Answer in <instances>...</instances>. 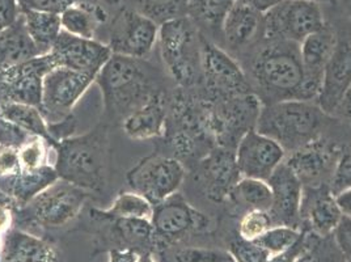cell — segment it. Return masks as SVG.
Returning <instances> with one entry per match:
<instances>
[{"label":"cell","instance_id":"cell-1","mask_svg":"<svg viewBox=\"0 0 351 262\" xmlns=\"http://www.w3.org/2000/svg\"><path fill=\"white\" fill-rule=\"evenodd\" d=\"M249 73L253 86L266 104L303 100L304 70L300 44L265 40L250 59Z\"/></svg>","mask_w":351,"mask_h":262},{"label":"cell","instance_id":"cell-2","mask_svg":"<svg viewBox=\"0 0 351 262\" xmlns=\"http://www.w3.org/2000/svg\"><path fill=\"white\" fill-rule=\"evenodd\" d=\"M109 131L106 123L54 143L59 178L90 193L103 191L109 176Z\"/></svg>","mask_w":351,"mask_h":262},{"label":"cell","instance_id":"cell-3","mask_svg":"<svg viewBox=\"0 0 351 262\" xmlns=\"http://www.w3.org/2000/svg\"><path fill=\"white\" fill-rule=\"evenodd\" d=\"M95 82L103 91L106 116L114 122H122L160 92L145 59L118 54H112Z\"/></svg>","mask_w":351,"mask_h":262},{"label":"cell","instance_id":"cell-4","mask_svg":"<svg viewBox=\"0 0 351 262\" xmlns=\"http://www.w3.org/2000/svg\"><path fill=\"white\" fill-rule=\"evenodd\" d=\"M326 116L315 102L287 100L265 104L256 130L270 136L285 151H296L317 141Z\"/></svg>","mask_w":351,"mask_h":262},{"label":"cell","instance_id":"cell-5","mask_svg":"<svg viewBox=\"0 0 351 262\" xmlns=\"http://www.w3.org/2000/svg\"><path fill=\"white\" fill-rule=\"evenodd\" d=\"M188 16L177 17L161 24L159 30L161 58L168 73L180 86L194 83L201 66V40Z\"/></svg>","mask_w":351,"mask_h":262},{"label":"cell","instance_id":"cell-6","mask_svg":"<svg viewBox=\"0 0 351 262\" xmlns=\"http://www.w3.org/2000/svg\"><path fill=\"white\" fill-rule=\"evenodd\" d=\"M89 197L86 190L58 178L17 213L41 228H59L79 215Z\"/></svg>","mask_w":351,"mask_h":262},{"label":"cell","instance_id":"cell-7","mask_svg":"<svg viewBox=\"0 0 351 262\" xmlns=\"http://www.w3.org/2000/svg\"><path fill=\"white\" fill-rule=\"evenodd\" d=\"M324 27L322 7L316 0H283L263 14L265 40L302 44L308 36Z\"/></svg>","mask_w":351,"mask_h":262},{"label":"cell","instance_id":"cell-8","mask_svg":"<svg viewBox=\"0 0 351 262\" xmlns=\"http://www.w3.org/2000/svg\"><path fill=\"white\" fill-rule=\"evenodd\" d=\"M184 178L185 168L180 160L162 155L147 156L126 175L132 191L143 195L154 206L176 194Z\"/></svg>","mask_w":351,"mask_h":262},{"label":"cell","instance_id":"cell-9","mask_svg":"<svg viewBox=\"0 0 351 262\" xmlns=\"http://www.w3.org/2000/svg\"><path fill=\"white\" fill-rule=\"evenodd\" d=\"M96 76L64 67H56L45 75L41 112L47 125L71 117L73 106L83 97Z\"/></svg>","mask_w":351,"mask_h":262},{"label":"cell","instance_id":"cell-10","mask_svg":"<svg viewBox=\"0 0 351 262\" xmlns=\"http://www.w3.org/2000/svg\"><path fill=\"white\" fill-rule=\"evenodd\" d=\"M159 30L154 20L121 5L109 27L108 46L113 54L145 59L158 43Z\"/></svg>","mask_w":351,"mask_h":262},{"label":"cell","instance_id":"cell-11","mask_svg":"<svg viewBox=\"0 0 351 262\" xmlns=\"http://www.w3.org/2000/svg\"><path fill=\"white\" fill-rule=\"evenodd\" d=\"M50 54L0 70V104L17 102L41 108L46 73L56 69Z\"/></svg>","mask_w":351,"mask_h":262},{"label":"cell","instance_id":"cell-12","mask_svg":"<svg viewBox=\"0 0 351 262\" xmlns=\"http://www.w3.org/2000/svg\"><path fill=\"white\" fill-rule=\"evenodd\" d=\"M201 40V70L206 86L223 96L240 97L248 95L250 84L241 67L219 46L204 37Z\"/></svg>","mask_w":351,"mask_h":262},{"label":"cell","instance_id":"cell-13","mask_svg":"<svg viewBox=\"0 0 351 262\" xmlns=\"http://www.w3.org/2000/svg\"><path fill=\"white\" fill-rule=\"evenodd\" d=\"M286 159L283 147L267 135L249 130L241 136L234 160L241 177L267 181Z\"/></svg>","mask_w":351,"mask_h":262},{"label":"cell","instance_id":"cell-14","mask_svg":"<svg viewBox=\"0 0 351 262\" xmlns=\"http://www.w3.org/2000/svg\"><path fill=\"white\" fill-rule=\"evenodd\" d=\"M151 223L155 231L156 247L160 243H172L188 233L207 227L205 215L191 207L178 193L154 206Z\"/></svg>","mask_w":351,"mask_h":262},{"label":"cell","instance_id":"cell-15","mask_svg":"<svg viewBox=\"0 0 351 262\" xmlns=\"http://www.w3.org/2000/svg\"><path fill=\"white\" fill-rule=\"evenodd\" d=\"M49 54L57 67L97 76L113 53L108 44L95 38L76 37L62 29Z\"/></svg>","mask_w":351,"mask_h":262},{"label":"cell","instance_id":"cell-16","mask_svg":"<svg viewBox=\"0 0 351 262\" xmlns=\"http://www.w3.org/2000/svg\"><path fill=\"white\" fill-rule=\"evenodd\" d=\"M267 184L273 194L269 213L273 218L274 226H287L302 230L300 207L304 185L299 177L283 161L274 174L269 177Z\"/></svg>","mask_w":351,"mask_h":262},{"label":"cell","instance_id":"cell-17","mask_svg":"<svg viewBox=\"0 0 351 262\" xmlns=\"http://www.w3.org/2000/svg\"><path fill=\"white\" fill-rule=\"evenodd\" d=\"M336 33L328 27L312 33L300 44V56L304 70L303 102H316L322 87L325 67L336 50Z\"/></svg>","mask_w":351,"mask_h":262},{"label":"cell","instance_id":"cell-18","mask_svg":"<svg viewBox=\"0 0 351 262\" xmlns=\"http://www.w3.org/2000/svg\"><path fill=\"white\" fill-rule=\"evenodd\" d=\"M342 215L336 195L329 185L304 187L300 207V218L302 223H304L303 228L317 237H325L335 233Z\"/></svg>","mask_w":351,"mask_h":262},{"label":"cell","instance_id":"cell-19","mask_svg":"<svg viewBox=\"0 0 351 262\" xmlns=\"http://www.w3.org/2000/svg\"><path fill=\"white\" fill-rule=\"evenodd\" d=\"M351 87V44L337 43L322 75V87L316 104L325 115H333Z\"/></svg>","mask_w":351,"mask_h":262},{"label":"cell","instance_id":"cell-20","mask_svg":"<svg viewBox=\"0 0 351 262\" xmlns=\"http://www.w3.org/2000/svg\"><path fill=\"white\" fill-rule=\"evenodd\" d=\"M221 33L226 45L232 50H244L263 37V14L239 1L226 17Z\"/></svg>","mask_w":351,"mask_h":262},{"label":"cell","instance_id":"cell-21","mask_svg":"<svg viewBox=\"0 0 351 262\" xmlns=\"http://www.w3.org/2000/svg\"><path fill=\"white\" fill-rule=\"evenodd\" d=\"M58 178L53 164L30 171L21 169L16 175L0 178V191L7 195L19 210L25 207L36 195L49 188Z\"/></svg>","mask_w":351,"mask_h":262},{"label":"cell","instance_id":"cell-22","mask_svg":"<svg viewBox=\"0 0 351 262\" xmlns=\"http://www.w3.org/2000/svg\"><path fill=\"white\" fill-rule=\"evenodd\" d=\"M165 100L167 99L160 91L145 105L130 113L121 122L125 134L135 141L160 136L167 119Z\"/></svg>","mask_w":351,"mask_h":262},{"label":"cell","instance_id":"cell-23","mask_svg":"<svg viewBox=\"0 0 351 262\" xmlns=\"http://www.w3.org/2000/svg\"><path fill=\"white\" fill-rule=\"evenodd\" d=\"M1 262H57V252L43 239L11 228L3 237Z\"/></svg>","mask_w":351,"mask_h":262},{"label":"cell","instance_id":"cell-24","mask_svg":"<svg viewBox=\"0 0 351 262\" xmlns=\"http://www.w3.org/2000/svg\"><path fill=\"white\" fill-rule=\"evenodd\" d=\"M332 160H335L332 150L319 141H315L293 151V154L285 159V163L293 169L303 185L315 187L322 176L332 169Z\"/></svg>","mask_w":351,"mask_h":262},{"label":"cell","instance_id":"cell-25","mask_svg":"<svg viewBox=\"0 0 351 262\" xmlns=\"http://www.w3.org/2000/svg\"><path fill=\"white\" fill-rule=\"evenodd\" d=\"M108 20L105 5L93 0H79L60 14L62 29L82 38H95L97 29Z\"/></svg>","mask_w":351,"mask_h":262},{"label":"cell","instance_id":"cell-26","mask_svg":"<svg viewBox=\"0 0 351 262\" xmlns=\"http://www.w3.org/2000/svg\"><path fill=\"white\" fill-rule=\"evenodd\" d=\"M95 211L97 213L96 209H95ZM105 218H108V217H105ZM108 219L112 222V226H113L112 240L117 246L114 249H129L141 256V254L151 253V250L156 247L155 231H154L151 219Z\"/></svg>","mask_w":351,"mask_h":262},{"label":"cell","instance_id":"cell-27","mask_svg":"<svg viewBox=\"0 0 351 262\" xmlns=\"http://www.w3.org/2000/svg\"><path fill=\"white\" fill-rule=\"evenodd\" d=\"M202 175L206 191L215 201L231 193L234 184L241 178L237 169L234 154L217 151L202 163Z\"/></svg>","mask_w":351,"mask_h":262},{"label":"cell","instance_id":"cell-28","mask_svg":"<svg viewBox=\"0 0 351 262\" xmlns=\"http://www.w3.org/2000/svg\"><path fill=\"white\" fill-rule=\"evenodd\" d=\"M41 56L25 28L23 14L14 25L0 32V70Z\"/></svg>","mask_w":351,"mask_h":262},{"label":"cell","instance_id":"cell-29","mask_svg":"<svg viewBox=\"0 0 351 262\" xmlns=\"http://www.w3.org/2000/svg\"><path fill=\"white\" fill-rule=\"evenodd\" d=\"M25 28L41 56L49 54L62 32L60 15L33 10H21Z\"/></svg>","mask_w":351,"mask_h":262},{"label":"cell","instance_id":"cell-30","mask_svg":"<svg viewBox=\"0 0 351 262\" xmlns=\"http://www.w3.org/2000/svg\"><path fill=\"white\" fill-rule=\"evenodd\" d=\"M0 117L14 122L19 128H21L23 130L29 132L32 135L43 136L54 146L56 142L50 135L49 125L40 108L17 102L0 104Z\"/></svg>","mask_w":351,"mask_h":262},{"label":"cell","instance_id":"cell-31","mask_svg":"<svg viewBox=\"0 0 351 262\" xmlns=\"http://www.w3.org/2000/svg\"><path fill=\"white\" fill-rule=\"evenodd\" d=\"M118 4L161 25L165 21L188 16L189 0H121Z\"/></svg>","mask_w":351,"mask_h":262},{"label":"cell","instance_id":"cell-32","mask_svg":"<svg viewBox=\"0 0 351 262\" xmlns=\"http://www.w3.org/2000/svg\"><path fill=\"white\" fill-rule=\"evenodd\" d=\"M230 195L236 204H241L250 210L269 211L271 207L273 194L267 181L258 178L241 177L231 190Z\"/></svg>","mask_w":351,"mask_h":262},{"label":"cell","instance_id":"cell-33","mask_svg":"<svg viewBox=\"0 0 351 262\" xmlns=\"http://www.w3.org/2000/svg\"><path fill=\"white\" fill-rule=\"evenodd\" d=\"M237 0H189L188 16L197 24L221 30V25Z\"/></svg>","mask_w":351,"mask_h":262},{"label":"cell","instance_id":"cell-34","mask_svg":"<svg viewBox=\"0 0 351 262\" xmlns=\"http://www.w3.org/2000/svg\"><path fill=\"white\" fill-rule=\"evenodd\" d=\"M97 213L108 218L151 219L154 204L135 191H126L121 193L108 210H97Z\"/></svg>","mask_w":351,"mask_h":262},{"label":"cell","instance_id":"cell-35","mask_svg":"<svg viewBox=\"0 0 351 262\" xmlns=\"http://www.w3.org/2000/svg\"><path fill=\"white\" fill-rule=\"evenodd\" d=\"M300 233L302 230H298V228L287 227V226H274L252 241H254L257 246L269 252L270 256H273L289 249L295 244Z\"/></svg>","mask_w":351,"mask_h":262},{"label":"cell","instance_id":"cell-36","mask_svg":"<svg viewBox=\"0 0 351 262\" xmlns=\"http://www.w3.org/2000/svg\"><path fill=\"white\" fill-rule=\"evenodd\" d=\"M50 151L53 145L43 136L33 135L29 141L19 148V156L23 169H37L50 164Z\"/></svg>","mask_w":351,"mask_h":262},{"label":"cell","instance_id":"cell-37","mask_svg":"<svg viewBox=\"0 0 351 262\" xmlns=\"http://www.w3.org/2000/svg\"><path fill=\"white\" fill-rule=\"evenodd\" d=\"M169 262H227L234 260L231 253L204 249V248H181L171 250Z\"/></svg>","mask_w":351,"mask_h":262},{"label":"cell","instance_id":"cell-38","mask_svg":"<svg viewBox=\"0 0 351 262\" xmlns=\"http://www.w3.org/2000/svg\"><path fill=\"white\" fill-rule=\"evenodd\" d=\"M274 227L273 218L269 211L263 210H250L248 211L240 222L239 233L240 237L245 240H254L263 233Z\"/></svg>","mask_w":351,"mask_h":262},{"label":"cell","instance_id":"cell-39","mask_svg":"<svg viewBox=\"0 0 351 262\" xmlns=\"http://www.w3.org/2000/svg\"><path fill=\"white\" fill-rule=\"evenodd\" d=\"M312 262H348L343 252L337 246L333 233L325 237H315L309 249Z\"/></svg>","mask_w":351,"mask_h":262},{"label":"cell","instance_id":"cell-40","mask_svg":"<svg viewBox=\"0 0 351 262\" xmlns=\"http://www.w3.org/2000/svg\"><path fill=\"white\" fill-rule=\"evenodd\" d=\"M230 253L234 262H267L270 259L269 252L257 246L254 241L245 240L240 236L231 243Z\"/></svg>","mask_w":351,"mask_h":262},{"label":"cell","instance_id":"cell-41","mask_svg":"<svg viewBox=\"0 0 351 262\" xmlns=\"http://www.w3.org/2000/svg\"><path fill=\"white\" fill-rule=\"evenodd\" d=\"M315 237L316 236L307 231L306 228H302V233L295 244L280 253L270 256L267 262H298V260L309 250Z\"/></svg>","mask_w":351,"mask_h":262},{"label":"cell","instance_id":"cell-42","mask_svg":"<svg viewBox=\"0 0 351 262\" xmlns=\"http://www.w3.org/2000/svg\"><path fill=\"white\" fill-rule=\"evenodd\" d=\"M329 188L335 195L343 190L351 189V150L345 152L337 161Z\"/></svg>","mask_w":351,"mask_h":262},{"label":"cell","instance_id":"cell-43","mask_svg":"<svg viewBox=\"0 0 351 262\" xmlns=\"http://www.w3.org/2000/svg\"><path fill=\"white\" fill-rule=\"evenodd\" d=\"M33 135L19 128L14 122L0 117V146L20 148L25 145Z\"/></svg>","mask_w":351,"mask_h":262},{"label":"cell","instance_id":"cell-44","mask_svg":"<svg viewBox=\"0 0 351 262\" xmlns=\"http://www.w3.org/2000/svg\"><path fill=\"white\" fill-rule=\"evenodd\" d=\"M79 0H17L21 10H33L60 15Z\"/></svg>","mask_w":351,"mask_h":262},{"label":"cell","instance_id":"cell-45","mask_svg":"<svg viewBox=\"0 0 351 262\" xmlns=\"http://www.w3.org/2000/svg\"><path fill=\"white\" fill-rule=\"evenodd\" d=\"M21 169L19 148L0 146V178L16 175Z\"/></svg>","mask_w":351,"mask_h":262},{"label":"cell","instance_id":"cell-46","mask_svg":"<svg viewBox=\"0 0 351 262\" xmlns=\"http://www.w3.org/2000/svg\"><path fill=\"white\" fill-rule=\"evenodd\" d=\"M337 246L343 252L346 259H351V218L342 215L333 233Z\"/></svg>","mask_w":351,"mask_h":262},{"label":"cell","instance_id":"cell-47","mask_svg":"<svg viewBox=\"0 0 351 262\" xmlns=\"http://www.w3.org/2000/svg\"><path fill=\"white\" fill-rule=\"evenodd\" d=\"M21 15L17 0H0V32L14 25Z\"/></svg>","mask_w":351,"mask_h":262},{"label":"cell","instance_id":"cell-48","mask_svg":"<svg viewBox=\"0 0 351 262\" xmlns=\"http://www.w3.org/2000/svg\"><path fill=\"white\" fill-rule=\"evenodd\" d=\"M139 254L129 249H112L109 252V262H138Z\"/></svg>","mask_w":351,"mask_h":262},{"label":"cell","instance_id":"cell-49","mask_svg":"<svg viewBox=\"0 0 351 262\" xmlns=\"http://www.w3.org/2000/svg\"><path fill=\"white\" fill-rule=\"evenodd\" d=\"M239 1L248 4L261 14H266L267 11H270L271 8L278 5L279 3L283 0H239Z\"/></svg>","mask_w":351,"mask_h":262},{"label":"cell","instance_id":"cell-50","mask_svg":"<svg viewBox=\"0 0 351 262\" xmlns=\"http://www.w3.org/2000/svg\"><path fill=\"white\" fill-rule=\"evenodd\" d=\"M336 200L342 214L351 218V189L343 190L337 194Z\"/></svg>","mask_w":351,"mask_h":262},{"label":"cell","instance_id":"cell-51","mask_svg":"<svg viewBox=\"0 0 351 262\" xmlns=\"http://www.w3.org/2000/svg\"><path fill=\"white\" fill-rule=\"evenodd\" d=\"M336 113H339L341 116L345 117L348 121H350L351 122V87L350 89L348 91L345 99L341 102L339 108L337 109Z\"/></svg>","mask_w":351,"mask_h":262},{"label":"cell","instance_id":"cell-52","mask_svg":"<svg viewBox=\"0 0 351 262\" xmlns=\"http://www.w3.org/2000/svg\"><path fill=\"white\" fill-rule=\"evenodd\" d=\"M311 249V248H309ZM298 262H312V260H311V254H309V250H308L307 253L303 256V257H300L299 260H298Z\"/></svg>","mask_w":351,"mask_h":262},{"label":"cell","instance_id":"cell-53","mask_svg":"<svg viewBox=\"0 0 351 262\" xmlns=\"http://www.w3.org/2000/svg\"><path fill=\"white\" fill-rule=\"evenodd\" d=\"M3 237H4V235H0V262H1V249H3Z\"/></svg>","mask_w":351,"mask_h":262},{"label":"cell","instance_id":"cell-54","mask_svg":"<svg viewBox=\"0 0 351 262\" xmlns=\"http://www.w3.org/2000/svg\"><path fill=\"white\" fill-rule=\"evenodd\" d=\"M104 1H106V3H109V4H114L113 0H104Z\"/></svg>","mask_w":351,"mask_h":262},{"label":"cell","instance_id":"cell-55","mask_svg":"<svg viewBox=\"0 0 351 262\" xmlns=\"http://www.w3.org/2000/svg\"><path fill=\"white\" fill-rule=\"evenodd\" d=\"M113 1H114V4H118L121 0H113Z\"/></svg>","mask_w":351,"mask_h":262},{"label":"cell","instance_id":"cell-56","mask_svg":"<svg viewBox=\"0 0 351 262\" xmlns=\"http://www.w3.org/2000/svg\"><path fill=\"white\" fill-rule=\"evenodd\" d=\"M227 262H234V260H231V261H227Z\"/></svg>","mask_w":351,"mask_h":262},{"label":"cell","instance_id":"cell-57","mask_svg":"<svg viewBox=\"0 0 351 262\" xmlns=\"http://www.w3.org/2000/svg\"><path fill=\"white\" fill-rule=\"evenodd\" d=\"M348 262H351V259H349V260H348Z\"/></svg>","mask_w":351,"mask_h":262},{"label":"cell","instance_id":"cell-58","mask_svg":"<svg viewBox=\"0 0 351 262\" xmlns=\"http://www.w3.org/2000/svg\"><path fill=\"white\" fill-rule=\"evenodd\" d=\"M350 7H351V0H350Z\"/></svg>","mask_w":351,"mask_h":262}]
</instances>
